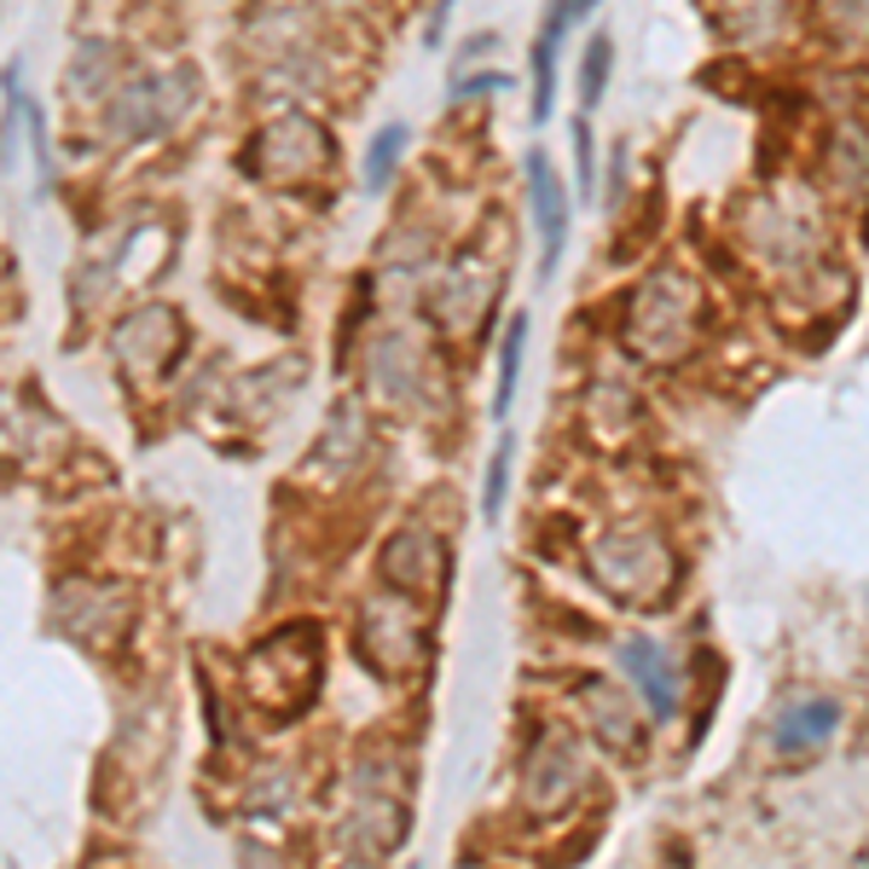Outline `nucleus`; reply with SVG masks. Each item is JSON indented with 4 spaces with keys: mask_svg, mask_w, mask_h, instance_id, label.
<instances>
[{
    "mask_svg": "<svg viewBox=\"0 0 869 869\" xmlns=\"http://www.w3.org/2000/svg\"><path fill=\"white\" fill-rule=\"evenodd\" d=\"M620 666H626V678L643 690L650 713H655V719H673V707H678V696H673V666H666V655L655 650V643H650V638H626V643H620Z\"/></svg>",
    "mask_w": 869,
    "mask_h": 869,
    "instance_id": "20e7f679",
    "label": "nucleus"
},
{
    "mask_svg": "<svg viewBox=\"0 0 869 869\" xmlns=\"http://www.w3.org/2000/svg\"><path fill=\"white\" fill-rule=\"evenodd\" d=\"M447 12H453V0H441V7H435V30H430V47H441V35H447Z\"/></svg>",
    "mask_w": 869,
    "mask_h": 869,
    "instance_id": "9b49d317",
    "label": "nucleus"
},
{
    "mask_svg": "<svg viewBox=\"0 0 869 869\" xmlns=\"http://www.w3.org/2000/svg\"><path fill=\"white\" fill-rule=\"evenodd\" d=\"M522 354H528V313H516L511 325H504V342H499V389H493V418H511L516 377H522Z\"/></svg>",
    "mask_w": 869,
    "mask_h": 869,
    "instance_id": "39448f33",
    "label": "nucleus"
},
{
    "mask_svg": "<svg viewBox=\"0 0 869 869\" xmlns=\"http://www.w3.org/2000/svg\"><path fill=\"white\" fill-rule=\"evenodd\" d=\"M499 88H511V76H499V70H470V76H458V82L447 88V99H470V93H499Z\"/></svg>",
    "mask_w": 869,
    "mask_h": 869,
    "instance_id": "9d476101",
    "label": "nucleus"
},
{
    "mask_svg": "<svg viewBox=\"0 0 869 869\" xmlns=\"http://www.w3.org/2000/svg\"><path fill=\"white\" fill-rule=\"evenodd\" d=\"M835 731H841V701L817 696V701L788 707V713L771 724V747L777 754H805V747H823Z\"/></svg>",
    "mask_w": 869,
    "mask_h": 869,
    "instance_id": "7ed1b4c3",
    "label": "nucleus"
},
{
    "mask_svg": "<svg viewBox=\"0 0 869 869\" xmlns=\"http://www.w3.org/2000/svg\"><path fill=\"white\" fill-rule=\"evenodd\" d=\"M569 12H574V24H585V18L597 12V0H569Z\"/></svg>",
    "mask_w": 869,
    "mask_h": 869,
    "instance_id": "f8f14e48",
    "label": "nucleus"
},
{
    "mask_svg": "<svg viewBox=\"0 0 869 869\" xmlns=\"http://www.w3.org/2000/svg\"><path fill=\"white\" fill-rule=\"evenodd\" d=\"M528 204H534V232H539V278H551L562 244H569V192H562V174L545 151L528 157Z\"/></svg>",
    "mask_w": 869,
    "mask_h": 869,
    "instance_id": "f257e3e1",
    "label": "nucleus"
},
{
    "mask_svg": "<svg viewBox=\"0 0 869 869\" xmlns=\"http://www.w3.org/2000/svg\"><path fill=\"white\" fill-rule=\"evenodd\" d=\"M400 151H407V128H400V123L382 128V134L371 139V151H366V186H371V192L389 186V169L400 163Z\"/></svg>",
    "mask_w": 869,
    "mask_h": 869,
    "instance_id": "0eeeda50",
    "label": "nucleus"
},
{
    "mask_svg": "<svg viewBox=\"0 0 869 869\" xmlns=\"http://www.w3.org/2000/svg\"><path fill=\"white\" fill-rule=\"evenodd\" d=\"M569 30H574L569 0H551V12H545V24L534 35V128L551 123V111H557V65H562Z\"/></svg>",
    "mask_w": 869,
    "mask_h": 869,
    "instance_id": "f03ea898",
    "label": "nucleus"
},
{
    "mask_svg": "<svg viewBox=\"0 0 869 869\" xmlns=\"http://www.w3.org/2000/svg\"><path fill=\"white\" fill-rule=\"evenodd\" d=\"M511 458H516V447H511V441H499L493 470H488V493H481V516H488V522H499V511H504V488H511Z\"/></svg>",
    "mask_w": 869,
    "mask_h": 869,
    "instance_id": "6e6552de",
    "label": "nucleus"
},
{
    "mask_svg": "<svg viewBox=\"0 0 869 869\" xmlns=\"http://www.w3.org/2000/svg\"><path fill=\"white\" fill-rule=\"evenodd\" d=\"M592 111L574 116V163H580V192H592V169H597V151H592V123H585Z\"/></svg>",
    "mask_w": 869,
    "mask_h": 869,
    "instance_id": "1a4fd4ad",
    "label": "nucleus"
},
{
    "mask_svg": "<svg viewBox=\"0 0 869 869\" xmlns=\"http://www.w3.org/2000/svg\"><path fill=\"white\" fill-rule=\"evenodd\" d=\"M609 65H615V42L609 30H597L585 42V58H580V111H597L603 93H609Z\"/></svg>",
    "mask_w": 869,
    "mask_h": 869,
    "instance_id": "423d86ee",
    "label": "nucleus"
}]
</instances>
